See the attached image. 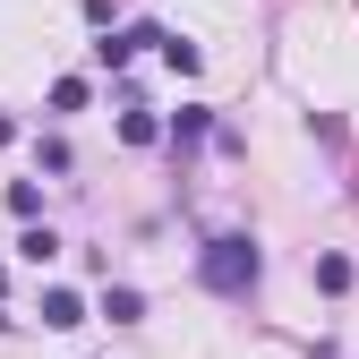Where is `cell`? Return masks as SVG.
Segmentation results:
<instances>
[{"label": "cell", "mask_w": 359, "mask_h": 359, "mask_svg": "<svg viewBox=\"0 0 359 359\" xmlns=\"http://www.w3.org/2000/svg\"><path fill=\"white\" fill-rule=\"evenodd\" d=\"M257 274H265V257H257V240H240V231H222V240H205V283L214 291H257Z\"/></svg>", "instance_id": "1"}, {"label": "cell", "mask_w": 359, "mask_h": 359, "mask_svg": "<svg viewBox=\"0 0 359 359\" xmlns=\"http://www.w3.org/2000/svg\"><path fill=\"white\" fill-rule=\"evenodd\" d=\"M43 325H60V334L86 325V299H77V291H43Z\"/></svg>", "instance_id": "2"}, {"label": "cell", "mask_w": 359, "mask_h": 359, "mask_svg": "<svg viewBox=\"0 0 359 359\" xmlns=\"http://www.w3.org/2000/svg\"><path fill=\"white\" fill-rule=\"evenodd\" d=\"M103 317H111V325H137V317H146V299L120 283V291H103Z\"/></svg>", "instance_id": "3"}, {"label": "cell", "mask_w": 359, "mask_h": 359, "mask_svg": "<svg viewBox=\"0 0 359 359\" xmlns=\"http://www.w3.org/2000/svg\"><path fill=\"white\" fill-rule=\"evenodd\" d=\"M18 257H26V265H52V257H60V240H52V231H26V240H18Z\"/></svg>", "instance_id": "4"}, {"label": "cell", "mask_w": 359, "mask_h": 359, "mask_svg": "<svg viewBox=\"0 0 359 359\" xmlns=\"http://www.w3.org/2000/svg\"><path fill=\"white\" fill-rule=\"evenodd\" d=\"M317 283L325 291H351V257H317Z\"/></svg>", "instance_id": "5"}]
</instances>
